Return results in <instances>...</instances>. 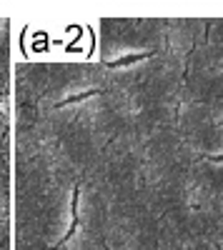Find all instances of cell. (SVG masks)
<instances>
[{"label":"cell","mask_w":223,"mask_h":250,"mask_svg":"<svg viewBox=\"0 0 223 250\" xmlns=\"http://www.w3.org/2000/svg\"><path fill=\"white\" fill-rule=\"evenodd\" d=\"M8 48H5V40L0 38V105L8 103Z\"/></svg>","instance_id":"1"}]
</instances>
